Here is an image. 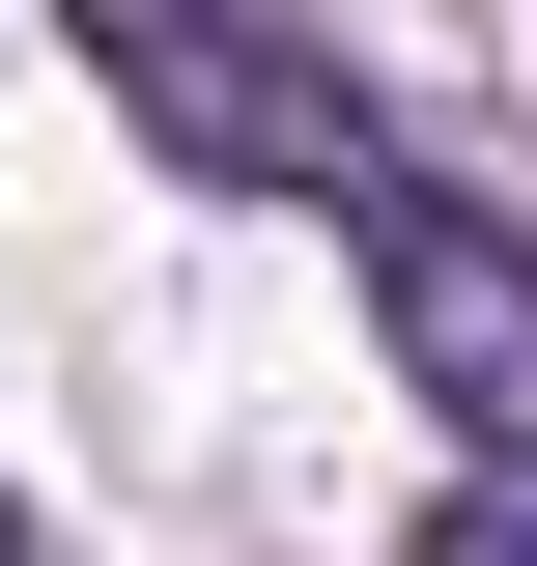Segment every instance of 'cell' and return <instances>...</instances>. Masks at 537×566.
Returning a JSON list of instances; mask_svg holds the SVG:
<instances>
[{
    "instance_id": "1",
    "label": "cell",
    "mask_w": 537,
    "mask_h": 566,
    "mask_svg": "<svg viewBox=\"0 0 537 566\" xmlns=\"http://www.w3.org/2000/svg\"><path fill=\"white\" fill-rule=\"evenodd\" d=\"M85 57H114L141 142H170V170H227V199H368V114L283 57L255 0H85Z\"/></svg>"
},
{
    "instance_id": "3",
    "label": "cell",
    "mask_w": 537,
    "mask_h": 566,
    "mask_svg": "<svg viewBox=\"0 0 537 566\" xmlns=\"http://www.w3.org/2000/svg\"><path fill=\"white\" fill-rule=\"evenodd\" d=\"M424 566H537V482H481V510H424Z\"/></svg>"
},
{
    "instance_id": "2",
    "label": "cell",
    "mask_w": 537,
    "mask_h": 566,
    "mask_svg": "<svg viewBox=\"0 0 537 566\" xmlns=\"http://www.w3.org/2000/svg\"><path fill=\"white\" fill-rule=\"evenodd\" d=\"M339 227H368V312H397V368L453 397V453H481V482H537V255H509L481 199H424V170H368Z\"/></svg>"
}]
</instances>
